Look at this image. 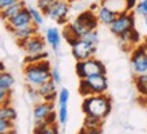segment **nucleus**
<instances>
[{"label":"nucleus","mask_w":147,"mask_h":134,"mask_svg":"<svg viewBox=\"0 0 147 134\" xmlns=\"http://www.w3.org/2000/svg\"><path fill=\"white\" fill-rule=\"evenodd\" d=\"M82 111L84 115L95 117L105 121V118L112 111V99L109 95H106V92L84 96L82 103Z\"/></svg>","instance_id":"1"},{"label":"nucleus","mask_w":147,"mask_h":134,"mask_svg":"<svg viewBox=\"0 0 147 134\" xmlns=\"http://www.w3.org/2000/svg\"><path fill=\"white\" fill-rule=\"evenodd\" d=\"M51 69L52 67L48 58L40 62H34V64H25V68H23L25 81L30 87H40L42 83L51 79Z\"/></svg>","instance_id":"2"},{"label":"nucleus","mask_w":147,"mask_h":134,"mask_svg":"<svg viewBox=\"0 0 147 134\" xmlns=\"http://www.w3.org/2000/svg\"><path fill=\"white\" fill-rule=\"evenodd\" d=\"M108 89V77L106 75H94L89 77L79 79V93L82 96L105 93Z\"/></svg>","instance_id":"3"},{"label":"nucleus","mask_w":147,"mask_h":134,"mask_svg":"<svg viewBox=\"0 0 147 134\" xmlns=\"http://www.w3.org/2000/svg\"><path fill=\"white\" fill-rule=\"evenodd\" d=\"M75 72L79 79H83L94 75H106V67L101 60L95 57H90L83 61H76Z\"/></svg>","instance_id":"4"},{"label":"nucleus","mask_w":147,"mask_h":134,"mask_svg":"<svg viewBox=\"0 0 147 134\" xmlns=\"http://www.w3.org/2000/svg\"><path fill=\"white\" fill-rule=\"evenodd\" d=\"M69 12H71V1L69 0H55V3L48 10L45 15L51 21L56 22L57 25L64 26L69 22Z\"/></svg>","instance_id":"5"},{"label":"nucleus","mask_w":147,"mask_h":134,"mask_svg":"<svg viewBox=\"0 0 147 134\" xmlns=\"http://www.w3.org/2000/svg\"><path fill=\"white\" fill-rule=\"evenodd\" d=\"M132 29H135V15L132 14V11H123L117 14L116 19L109 26L110 33L116 37L121 35Z\"/></svg>","instance_id":"6"},{"label":"nucleus","mask_w":147,"mask_h":134,"mask_svg":"<svg viewBox=\"0 0 147 134\" xmlns=\"http://www.w3.org/2000/svg\"><path fill=\"white\" fill-rule=\"evenodd\" d=\"M69 46L75 61H83L86 58L94 57L97 53V45L87 42L84 38H76Z\"/></svg>","instance_id":"7"},{"label":"nucleus","mask_w":147,"mask_h":134,"mask_svg":"<svg viewBox=\"0 0 147 134\" xmlns=\"http://www.w3.org/2000/svg\"><path fill=\"white\" fill-rule=\"evenodd\" d=\"M131 69L135 75L147 73V45H136L132 50Z\"/></svg>","instance_id":"8"},{"label":"nucleus","mask_w":147,"mask_h":134,"mask_svg":"<svg viewBox=\"0 0 147 134\" xmlns=\"http://www.w3.org/2000/svg\"><path fill=\"white\" fill-rule=\"evenodd\" d=\"M18 45L22 47V50L26 53V54H37V53H41L47 50V41L40 34H36V35L30 37L29 39L21 42Z\"/></svg>","instance_id":"9"},{"label":"nucleus","mask_w":147,"mask_h":134,"mask_svg":"<svg viewBox=\"0 0 147 134\" xmlns=\"http://www.w3.org/2000/svg\"><path fill=\"white\" fill-rule=\"evenodd\" d=\"M32 16H30V11L29 8L26 7H23L16 15H14L11 18L10 21L5 22V26H7V30L12 31L15 30V29H21V27H25V26H29V25H32Z\"/></svg>","instance_id":"10"},{"label":"nucleus","mask_w":147,"mask_h":134,"mask_svg":"<svg viewBox=\"0 0 147 134\" xmlns=\"http://www.w3.org/2000/svg\"><path fill=\"white\" fill-rule=\"evenodd\" d=\"M55 111V102H47V100H40L34 104L33 108V118L36 123L44 122L48 118V115Z\"/></svg>","instance_id":"11"},{"label":"nucleus","mask_w":147,"mask_h":134,"mask_svg":"<svg viewBox=\"0 0 147 134\" xmlns=\"http://www.w3.org/2000/svg\"><path fill=\"white\" fill-rule=\"evenodd\" d=\"M38 93H40V98L41 100H47V102H55L57 99V84L53 81L52 79L47 80L45 83H42L40 87H37Z\"/></svg>","instance_id":"12"},{"label":"nucleus","mask_w":147,"mask_h":134,"mask_svg":"<svg viewBox=\"0 0 147 134\" xmlns=\"http://www.w3.org/2000/svg\"><path fill=\"white\" fill-rule=\"evenodd\" d=\"M95 15H97V19H98V23H100V25H104V26L109 27L110 25H112V22L116 19L117 12L113 11L112 8H109L108 5L100 4V7L95 11Z\"/></svg>","instance_id":"13"},{"label":"nucleus","mask_w":147,"mask_h":134,"mask_svg":"<svg viewBox=\"0 0 147 134\" xmlns=\"http://www.w3.org/2000/svg\"><path fill=\"white\" fill-rule=\"evenodd\" d=\"M78 21H80L84 25V27L87 29L89 31L91 30H97V27H98V19H97V15H95L94 11L91 10H83L80 11L78 15L75 16Z\"/></svg>","instance_id":"14"},{"label":"nucleus","mask_w":147,"mask_h":134,"mask_svg":"<svg viewBox=\"0 0 147 134\" xmlns=\"http://www.w3.org/2000/svg\"><path fill=\"white\" fill-rule=\"evenodd\" d=\"M38 29H40V27L32 23V25H29V26H25V27H21V29L12 30L11 31V34H12V37L15 38V41L18 42V43H21V42L29 39L30 37L38 34Z\"/></svg>","instance_id":"15"},{"label":"nucleus","mask_w":147,"mask_h":134,"mask_svg":"<svg viewBox=\"0 0 147 134\" xmlns=\"http://www.w3.org/2000/svg\"><path fill=\"white\" fill-rule=\"evenodd\" d=\"M61 39H63V37H61V33L57 27H49L45 31V41L49 46L52 47L53 52H59V49H60V45H61Z\"/></svg>","instance_id":"16"},{"label":"nucleus","mask_w":147,"mask_h":134,"mask_svg":"<svg viewBox=\"0 0 147 134\" xmlns=\"http://www.w3.org/2000/svg\"><path fill=\"white\" fill-rule=\"evenodd\" d=\"M102 125H104V119L90 117V115H84V121H83L84 131H87V133H101L102 131Z\"/></svg>","instance_id":"17"},{"label":"nucleus","mask_w":147,"mask_h":134,"mask_svg":"<svg viewBox=\"0 0 147 134\" xmlns=\"http://www.w3.org/2000/svg\"><path fill=\"white\" fill-rule=\"evenodd\" d=\"M23 7H26L25 0H19V1H16V3H14L12 5H10V7H7V8H4V10L0 11V19H1L3 22L10 21L11 18H12L14 15H16V14L23 8Z\"/></svg>","instance_id":"18"},{"label":"nucleus","mask_w":147,"mask_h":134,"mask_svg":"<svg viewBox=\"0 0 147 134\" xmlns=\"http://www.w3.org/2000/svg\"><path fill=\"white\" fill-rule=\"evenodd\" d=\"M119 39H120V42L125 43V45L136 46L138 43H139V41H140V34H139V31H138L136 29H132V30L119 35Z\"/></svg>","instance_id":"19"},{"label":"nucleus","mask_w":147,"mask_h":134,"mask_svg":"<svg viewBox=\"0 0 147 134\" xmlns=\"http://www.w3.org/2000/svg\"><path fill=\"white\" fill-rule=\"evenodd\" d=\"M135 87L140 96H147V73L135 75Z\"/></svg>","instance_id":"20"},{"label":"nucleus","mask_w":147,"mask_h":134,"mask_svg":"<svg viewBox=\"0 0 147 134\" xmlns=\"http://www.w3.org/2000/svg\"><path fill=\"white\" fill-rule=\"evenodd\" d=\"M0 117L7 119V121L15 122L18 114H16V110L11 104H3V106H0Z\"/></svg>","instance_id":"21"},{"label":"nucleus","mask_w":147,"mask_h":134,"mask_svg":"<svg viewBox=\"0 0 147 134\" xmlns=\"http://www.w3.org/2000/svg\"><path fill=\"white\" fill-rule=\"evenodd\" d=\"M14 84H15V79L10 72H7V71L0 72V87L4 89H12Z\"/></svg>","instance_id":"22"},{"label":"nucleus","mask_w":147,"mask_h":134,"mask_svg":"<svg viewBox=\"0 0 147 134\" xmlns=\"http://www.w3.org/2000/svg\"><path fill=\"white\" fill-rule=\"evenodd\" d=\"M27 8L30 11V16H32L33 25H36V26H38V27L42 26V25H44V14H42L38 8L32 7V5H27Z\"/></svg>","instance_id":"23"},{"label":"nucleus","mask_w":147,"mask_h":134,"mask_svg":"<svg viewBox=\"0 0 147 134\" xmlns=\"http://www.w3.org/2000/svg\"><path fill=\"white\" fill-rule=\"evenodd\" d=\"M57 122L61 126H65L68 122V104H59Z\"/></svg>","instance_id":"24"},{"label":"nucleus","mask_w":147,"mask_h":134,"mask_svg":"<svg viewBox=\"0 0 147 134\" xmlns=\"http://www.w3.org/2000/svg\"><path fill=\"white\" fill-rule=\"evenodd\" d=\"M49 57V53L45 50V52H41V53H37V54H26L23 62L25 64H34V62H40L42 60H47Z\"/></svg>","instance_id":"25"},{"label":"nucleus","mask_w":147,"mask_h":134,"mask_svg":"<svg viewBox=\"0 0 147 134\" xmlns=\"http://www.w3.org/2000/svg\"><path fill=\"white\" fill-rule=\"evenodd\" d=\"M11 100H12V89H4L0 87V106L11 104Z\"/></svg>","instance_id":"26"},{"label":"nucleus","mask_w":147,"mask_h":134,"mask_svg":"<svg viewBox=\"0 0 147 134\" xmlns=\"http://www.w3.org/2000/svg\"><path fill=\"white\" fill-rule=\"evenodd\" d=\"M69 91L65 87H61L57 92V104H68Z\"/></svg>","instance_id":"27"},{"label":"nucleus","mask_w":147,"mask_h":134,"mask_svg":"<svg viewBox=\"0 0 147 134\" xmlns=\"http://www.w3.org/2000/svg\"><path fill=\"white\" fill-rule=\"evenodd\" d=\"M14 130H15L14 129V122L7 121V119L0 117V134L11 133V131H14Z\"/></svg>","instance_id":"28"},{"label":"nucleus","mask_w":147,"mask_h":134,"mask_svg":"<svg viewBox=\"0 0 147 134\" xmlns=\"http://www.w3.org/2000/svg\"><path fill=\"white\" fill-rule=\"evenodd\" d=\"M53 3H55V0H37V8L45 15Z\"/></svg>","instance_id":"29"},{"label":"nucleus","mask_w":147,"mask_h":134,"mask_svg":"<svg viewBox=\"0 0 147 134\" xmlns=\"http://www.w3.org/2000/svg\"><path fill=\"white\" fill-rule=\"evenodd\" d=\"M135 12L136 15H140V16H147V0H140L138 1L136 7H135Z\"/></svg>","instance_id":"30"},{"label":"nucleus","mask_w":147,"mask_h":134,"mask_svg":"<svg viewBox=\"0 0 147 134\" xmlns=\"http://www.w3.org/2000/svg\"><path fill=\"white\" fill-rule=\"evenodd\" d=\"M84 39L90 43H93V45H98V41H100V35H98V31L97 30H91L89 31L86 35L83 37Z\"/></svg>","instance_id":"31"},{"label":"nucleus","mask_w":147,"mask_h":134,"mask_svg":"<svg viewBox=\"0 0 147 134\" xmlns=\"http://www.w3.org/2000/svg\"><path fill=\"white\" fill-rule=\"evenodd\" d=\"M27 93H29L30 99H32L34 103H37V102H40V100H41L40 93H38V89H37L36 87H30V85H27Z\"/></svg>","instance_id":"32"},{"label":"nucleus","mask_w":147,"mask_h":134,"mask_svg":"<svg viewBox=\"0 0 147 134\" xmlns=\"http://www.w3.org/2000/svg\"><path fill=\"white\" fill-rule=\"evenodd\" d=\"M51 79H52L56 84H60V83H61V73H60V69H59L57 67H53L52 69H51Z\"/></svg>","instance_id":"33"},{"label":"nucleus","mask_w":147,"mask_h":134,"mask_svg":"<svg viewBox=\"0 0 147 134\" xmlns=\"http://www.w3.org/2000/svg\"><path fill=\"white\" fill-rule=\"evenodd\" d=\"M124 4H125V11H132L135 10L138 0H124Z\"/></svg>","instance_id":"34"},{"label":"nucleus","mask_w":147,"mask_h":134,"mask_svg":"<svg viewBox=\"0 0 147 134\" xmlns=\"http://www.w3.org/2000/svg\"><path fill=\"white\" fill-rule=\"evenodd\" d=\"M16 1H19V0H0V11L7 8V7H10V5H12Z\"/></svg>","instance_id":"35"},{"label":"nucleus","mask_w":147,"mask_h":134,"mask_svg":"<svg viewBox=\"0 0 147 134\" xmlns=\"http://www.w3.org/2000/svg\"><path fill=\"white\" fill-rule=\"evenodd\" d=\"M3 71H5V65H4V62L0 61V72H3Z\"/></svg>","instance_id":"36"},{"label":"nucleus","mask_w":147,"mask_h":134,"mask_svg":"<svg viewBox=\"0 0 147 134\" xmlns=\"http://www.w3.org/2000/svg\"><path fill=\"white\" fill-rule=\"evenodd\" d=\"M142 100H143V104H144L147 108V96H142Z\"/></svg>","instance_id":"37"},{"label":"nucleus","mask_w":147,"mask_h":134,"mask_svg":"<svg viewBox=\"0 0 147 134\" xmlns=\"http://www.w3.org/2000/svg\"><path fill=\"white\" fill-rule=\"evenodd\" d=\"M144 27H146V30H147V16H144Z\"/></svg>","instance_id":"38"},{"label":"nucleus","mask_w":147,"mask_h":134,"mask_svg":"<svg viewBox=\"0 0 147 134\" xmlns=\"http://www.w3.org/2000/svg\"><path fill=\"white\" fill-rule=\"evenodd\" d=\"M69 1H72V0H69Z\"/></svg>","instance_id":"39"}]
</instances>
